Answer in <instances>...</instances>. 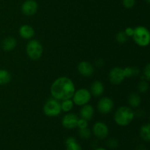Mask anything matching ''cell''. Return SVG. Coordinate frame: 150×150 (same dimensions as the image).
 Listing matches in <instances>:
<instances>
[{
	"instance_id": "obj_12",
	"label": "cell",
	"mask_w": 150,
	"mask_h": 150,
	"mask_svg": "<svg viewBox=\"0 0 150 150\" xmlns=\"http://www.w3.org/2000/svg\"><path fill=\"white\" fill-rule=\"evenodd\" d=\"M78 70L81 76L84 77H90L94 73V67L89 62L83 61L78 65Z\"/></svg>"
},
{
	"instance_id": "obj_13",
	"label": "cell",
	"mask_w": 150,
	"mask_h": 150,
	"mask_svg": "<svg viewBox=\"0 0 150 150\" xmlns=\"http://www.w3.org/2000/svg\"><path fill=\"white\" fill-rule=\"evenodd\" d=\"M19 35L25 40H29L35 35V30L29 25H23L19 29Z\"/></svg>"
},
{
	"instance_id": "obj_32",
	"label": "cell",
	"mask_w": 150,
	"mask_h": 150,
	"mask_svg": "<svg viewBox=\"0 0 150 150\" xmlns=\"http://www.w3.org/2000/svg\"><path fill=\"white\" fill-rule=\"evenodd\" d=\"M145 1H146V2L147 3V4H149V3L150 2V0H145Z\"/></svg>"
},
{
	"instance_id": "obj_2",
	"label": "cell",
	"mask_w": 150,
	"mask_h": 150,
	"mask_svg": "<svg viewBox=\"0 0 150 150\" xmlns=\"http://www.w3.org/2000/svg\"><path fill=\"white\" fill-rule=\"evenodd\" d=\"M114 119V122L118 125L125 127L133 121L134 119V112L129 107L122 106L116 111Z\"/></svg>"
},
{
	"instance_id": "obj_10",
	"label": "cell",
	"mask_w": 150,
	"mask_h": 150,
	"mask_svg": "<svg viewBox=\"0 0 150 150\" xmlns=\"http://www.w3.org/2000/svg\"><path fill=\"white\" fill-rule=\"evenodd\" d=\"M38 3L35 0H26L21 6V10L24 15L27 16H33L38 11Z\"/></svg>"
},
{
	"instance_id": "obj_24",
	"label": "cell",
	"mask_w": 150,
	"mask_h": 150,
	"mask_svg": "<svg viewBox=\"0 0 150 150\" xmlns=\"http://www.w3.org/2000/svg\"><path fill=\"white\" fill-rule=\"evenodd\" d=\"M79 136H80L81 138L83 139H88L91 137V133L90 130H89L88 127H86V128H83V129H79Z\"/></svg>"
},
{
	"instance_id": "obj_14",
	"label": "cell",
	"mask_w": 150,
	"mask_h": 150,
	"mask_svg": "<svg viewBox=\"0 0 150 150\" xmlns=\"http://www.w3.org/2000/svg\"><path fill=\"white\" fill-rule=\"evenodd\" d=\"M91 95H94L95 97H99L103 95L104 92V86L102 82L100 81H95L92 83L90 87Z\"/></svg>"
},
{
	"instance_id": "obj_3",
	"label": "cell",
	"mask_w": 150,
	"mask_h": 150,
	"mask_svg": "<svg viewBox=\"0 0 150 150\" xmlns=\"http://www.w3.org/2000/svg\"><path fill=\"white\" fill-rule=\"evenodd\" d=\"M133 40L138 45L142 47L147 46L149 43V32L144 26H137L134 29L133 35Z\"/></svg>"
},
{
	"instance_id": "obj_25",
	"label": "cell",
	"mask_w": 150,
	"mask_h": 150,
	"mask_svg": "<svg viewBox=\"0 0 150 150\" xmlns=\"http://www.w3.org/2000/svg\"><path fill=\"white\" fill-rule=\"evenodd\" d=\"M127 38L128 37L125 35V32H120L116 35V40L117 42L120 44H123L127 41Z\"/></svg>"
},
{
	"instance_id": "obj_15",
	"label": "cell",
	"mask_w": 150,
	"mask_h": 150,
	"mask_svg": "<svg viewBox=\"0 0 150 150\" xmlns=\"http://www.w3.org/2000/svg\"><path fill=\"white\" fill-rule=\"evenodd\" d=\"M82 108L81 109L80 114L81 117L82 119H84L86 121L92 120V117L94 115V108L93 107L89 104H86V105H82Z\"/></svg>"
},
{
	"instance_id": "obj_6",
	"label": "cell",
	"mask_w": 150,
	"mask_h": 150,
	"mask_svg": "<svg viewBox=\"0 0 150 150\" xmlns=\"http://www.w3.org/2000/svg\"><path fill=\"white\" fill-rule=\"evenodd\" d=\"M91 93L88 89H80L74 92L73 96V101L76 105H86L90 101Z\"/></svg>"
},
{
	"instance_id": "obj_1",
	"label": "cell",
	"mask_w": 150,
	"mask_h": 150,
	"mask_svg": "<svg viewBox=\"0 0 150 150\" xmlns=\"http://www.w3.org/2000/svg\"><path fill=\"white\" fill-rule=\"evenodd\" d=\"M75 85L73 81L67 77H60L54 81L51 86V94L54 99L64 100L73 98Z\"/></svg>"
},
{
	"instance_id": "obj_4",
	"label": "cell",
	"mask_w": 150,
	"mask_h": 150,
	"mask_svg": "<svg viewBox=\"0 0 150 150\" xmlns=\"http://www.w3.org/2000/svg\"><path fill=\"white\" fill-rule=\"evenodd\" d=\"M26 53L31 59H38L42 54V44L37 40H32L26 45Z\"/></svg>"
},
{
	"instance_id": "obj_26",
	"label": "cell",
	"mask_w": 150,
	"mask_h": 150,
	"mask_svg": "<svg viewBox=\"0 0 150 150\" xmlns=\"http://www.w3.org/2000/svg\"><path fill=\"white\" fill-rule=\"evenodd\" d=\"M122 4L125 8L130 9L134 7L136 4V0H122Z\"/></svg>"
},
{
	"instance_id": "obj_29",
	"label": "cell",
	"mask_w": 150,
	"mask_h": 150,
	"mask_svg": "<svg viewBox=\"0 0 150 150\" xmlns=\"http://www.w3.org/2000/svg\"><path fill=\"white\" fill-rule=\"evenodd\" d=\"M144 76L145 80L149 81L150 79V64L148 63L145 67L144 70Z\"/></svg>"
},
{
	"instance_id": "obj_27",
	"label": "cell",
	"mask_w": 150,
	"mask_h": 150,
	"mask_svg": "<svg viewBox=\"0 0 150 150\" xmlns=\"http://www.w3.org/2000/svg\"><path fill=\"white\" fill-rule=\"evenodd\" d=\"M77 127H79V129H83L86 128V127H88V121H86L84 119H79V121H78Z\"/></svg>"
},
{
	"instance_id": "obj_23",
	"label": "cell",
	"mask_w": 150,
	"mask_h": 150,
	"mask_svg": "<svg viewBox=\"0 0 150 150\" xmlns=\"http://www.w3.org/2000/svg\"><path fill=\"white\" fill-rule=\"evenodd\" d=\"M149 89V84L146 80H142L138 84V90L141 93H145Z\"/></svg>"
},
{
	"instance_id": "obj_9",
	"label": "cell",
	"mask_w": 150,
	"mask_h": 150,
	"mask_svg": "<svg viewBox=\"0 0 150 150\" xmlns=\"http://www.w3.org/2000/svg\"><path fill=\"white\" fill-rule=\"evenodd\" d=\"M108 127L105 123L98 122L93 126V133L98 139H104L108 136Z\"/></svg>"
},
{
	"instance_id": "obj_11",
	"label": "cell",
	"mask_w": 150,
	"mask_h": 150,
	"mask_svg": "<svg viewBox=\"0 0 150 150\" xmlns=\"http://www.w3.org/2000/svg\"><path fill=\"white\" fill-rule=\"evenodd\" d=\"M78 121H79V118L76 114H67L63 117L62 120V124L64 128L71 130L77 127Z\"/></svg>"
},
{
	"instance_id": "obj_16",
	"label": "cell",
	"mask_w": 150,
	"mask_h": 150,
	"mask_svg": "<svg viewBox=\"0 0 150 150\" xmlns=\"http://www.w3.org/2000/svg\"><path fill=\"white\" fill-rule=\"evenodd\" d=\"M16 40L13 37L5 38L2 42V48L6 51H10L14 49L16 46Z\"/></svg>"
},
{
	"instance_id": "obj_30",
	"label": "cell",
	"mask_w": 150,
	"mask_h": 150,
	"mask_svg": "<svg viewBox=\"0 0 150 150\" xmlns=\"http://www.w3.org/2000/svg\"><path fill=\"white\" fill-rule=\"evenodd\" d=\"M124 32L127 37H133V32H134V29H132L131 27H127Z\"/></svg>"
},
{
	"instance_id": "obj_8",
	"label": "cell",
	"mask_w": 150,
	"mask_h": 150,
	"mask_svg": "<svg viewBox=\"0 0 150 150\" xmlns=\"http://www.w3.org/2000/svg\"><path fill=\"white\" fill-rule=\"evenodd\" d=\"M114 108V102L109 98H103L98 101V109L103 114H106L111 112Z\"/></svg>"
},
{
	"instance_id": "obj_17",
	"label": "cell",
	"mask_w": 150,
	"mask_h": 150,
	"mask_svg": "<svg viewBox=\"0 0 150 150\" xmlns=\"http://www.w3.org/2000/svg\"><path fill=\"white\" fill-rule=\"evenodd\" d=\"M66 150H82L81 146L74 137H68L65 141Z\"/></svg>"
},
{
	"instance_id": "obj_7",
	"label": "cell",
	"mask_w": 150,
	"mask_h": 150,
	"mask_svg": "<svg viewBox=\"0 0 150 150\" xmlns=\"http://www.w3.org/2000/svg\"><path fill=\"white\" fill-rule=\"evenodd\" d=\"M109 81L112 84L119 85L125 79L123 69L121 67H114L109 72Z\"/></svg>"
},
{
	"instance_id": "obj_5",
	"label": "cell",
	"mask_w": 150,
	"mask_h": 150,
	"mask_svg": "<svg viewBox=\"0 0 150 150\" xmlns=\"http://www.w3.org/2000/svg\"><path fill=\"white\" fill-rule=\"evenodd\" d=\"M61 104L59 100L51 98L48 100L43 106V112L48 117H57L61 113Z\"/></svg>"
},
{
	"instance_id": "obj_19",
	"label": "cell",
	"mask_w": 150,
	"mask_h": 150,
	"mask_svg": "<svg viewBox=\"0 0 150 150\" xmlns=\"http://www.w3.org/2000/svg\"><path fill=\"white\" fill-rule=\"evenodd\" d=\"M128 103L130 106L136 108L141 104L140 96L136 93H131L128 97Z\"/></svg>"
},
{
	"instance_id": "obj_28",
	"label": "cell",
	"mask_w": 150,
	"mask_h": 150,
	"mask_svg": "<svg viewBox=\"0 0 150 150\" xmlns=\"http://www.w3.org/2000/svg\"><path fill=\"white\" fill-rule=\"evenodd\" d=\"M118 141L114 139H111L110 140H108V143H107V146L111 148V149H115V148H117L118 146Z\"/></svg>"
},
{
	"instance_id": "obj_18",
	"label": "cell",
	"mask_w": 150,
	"mask_h": 150,
	"mask_svg": "<svg viewBox=\"0 0 150 150\" xmlns=\"http://www.w3.org/2000/svg\"><path fill=\"white\" fill-rule=\"evenodd\" d=\"M140 136L144 142H149L150 141V125L149 123L144 125L140 130Z\"/></svg>"
},
{
	"instance_id": "obj_31",
	"label": "cell",
	"mask_w": 150,
	"mask_h": 150,
	"mask_svg": "<svg viewBox=\"0 0 150 150\" xmlns=\"http://www.w3.org/2000/svg\"><path fill=\"white\" fill-rule=\"evenodd\" d=\"M95 150H106V149H104V148H102V147H99V148H97V149Z\"/></svg>"
},
{
	"instance_id": "obj_21",
	"label": "cell",
	"mask_w": 150,
	"mask_h": 150,
	"mask_svg": "<svg viewBox=\"0 0 150 150\" xmlns=\"http://www.w3.org/2000/svg\"><path fill=\"white\" fill-rule=\"evenodd\" d=\"M61 104V109L62 111H64V112H68V111H71L72 108H73V105H74V103L72 100L70 99H67L64 100H62Z\"/></svg>"
},
{
	"instance_id": "obj_22",
	"label": "cell",
	"mask_w": 150,
	"mask_h": 150,
	"mask_svg": "<svg viewBox=\"0 0 150 150\" xmlns=\"http://www.w3.org/2000/svg\"><path fill=\"white\" fill-rule=\"evenodd\" d=\"M124 71V74L125 78H130L132 76H137L139 73V70L136 67H127L123 69Z\"/></svg>"
},
{
	"instance_id": "obj_20",
	"label": "cell",
	"mask_w": 150,
	"mask_h": 150,
	"mask_svg": "<svg viewBox=\"0 0 150 150\" xmlns=\"http://www.w3.org/2000/svg\"><path fill=\"white\" fill-rule=\"evenodd\" d=\"M11 80V76L10 73L6 70H0V85H4L8 83Z\"/></svg>"
}]
</instances>
